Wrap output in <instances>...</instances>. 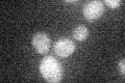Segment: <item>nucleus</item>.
Returning <instances> with one entry per match:
<instances>
[{
    "label": "nucleus",
    "mask_w": 125,
    "mask_h": 83,
    "mask_svg": "<svg viewBox=\"0 0 125 83\" xmlns=\"http://www.w3.org/2000/svg\"><path fill=\"white\" fill-rule=\"evenodd\" d=\"M40 72L43 78L50 83H57L62 80L64 71L61 64L53 56H46L40 64Z\"/></svg>",
    "instance_id": "obj_1"
},
{
    "label": "nucleus",
    "mask_w": 125,
    "mask_h": 83,
    "mask_svg": "<svg viewBox=\"0 0 125 83\" xmlns=\"http://www.w3.org/2000/svg\"><path fill=\"white\" fill-rule=\"evenodd\" d=\"M104 11L103 2L99 0H94L85 3L83 6V16L88 21H95L102 16Z\"/></svg>",
    "instance_id": "obj_2"
},
{
    "label": "nucleus",
    "mask_w": 125,
    "mask_h": 83,
    "mask_svg": "<svg viewBox=\"0 0 125 83\" xmlns=\"http://www.w3.org/2000/svg\"><path fill=\"white\" fill-rule=\"evenodd\" d=\"M74 51H75V45L70 38H60L54 44V52L62 58L69 57L71 54H73Z\"/></svg>",
    "instance_id": "obj_3"
},
{
    "label": "nucleus",
    "mask_w": 125,
    "mask_h": 83,
    "mask_svg": "<svg viewBox=\"0 0 125 83\" xmlns=\"http://www.w3.org/2000/svg\"><path fill=\"white\" fill-rule=\"evenodd\" d=\"M32 46L38 51V53L45 54L49 51L51 46V41L49 37L44 32H37L32 37Z\"/></svg>",
    "instance_id": "obj_4"
},
{
    "label": "nucleus",
    "mask_w": 125,
    "mask_h": 83,
    "mask_svg": "<svg viewBox=\"0 0 125 83\" xmlns=\"http://www.w3.org/2000/svg\"><path fill=\"white\" fill-rule=\"evenodd\" d=\"M89 37V29L83 25L77 26L73 30V37L78 42H83Z\"/></svg>",
    "instance_id": "obj_5"
},
{
    "label": "nucleus",
    "mask_w": 125,
    "mask_h": 83,
    "mask_svg": "<svg viewBox=\"0 0 125 83\" xmlns=\"http://www.w3.org/2000/svg\"><path fill=\"white\" fill-rule=\"evenodd\" d=\"M104 3L111 9H117L122 4V1H120V0H105Z\"/></svg>",
    "instance_id": "obj_6"
},
{
    "label": "nucleus",
    "mask_w": 125,
    "mask_h": 83,
    "mask_svg": "<svg viewBox=\"0 0 125 83\" xmlns=\"http://www.w3.org/2000/svg\"><path fill=\"white\" fill-rule=\"evenodd\" d=\"M119 71L122 75L125 74V61H124V59L120 60V62H119Z\"/></svg>",
    "instance_id": "obj_7"
}]
</instances>
